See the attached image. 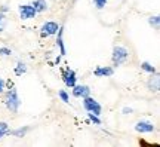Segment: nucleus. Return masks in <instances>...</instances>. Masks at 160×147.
Listing matches in <instances>:
<instances>
[{"mask_svg": "<svg viewBox=\"0 0 160 147\" xmlns=\"http://www.w3.org/2000/svg\"><path fill=\"white\" fill-rule=\"evenodd\" d=\"M5 106L11 113H18V110L21 107V98L18 95V91L15 88H12L6 92L5 98Z\"/></svg>", "mask_w": 160, "mask_h": 147, "instance_id": "obj_1", "label": "nucleus"}, {"mask_svg": "<svg viewBox=\"0 0 160 147\" xmlns=\"http://www.w3.org/2000/svg\"><path fill=\"white\" fill-rule=\"evenodd\" d=\"M129 60V51L126 49L125 46H114L113 52H111V62H113V67H119L122 64H125Z\"/></svg>", "mask_w": 160, "mask_h": 147, "instance_id": "obj_2", "label": "nucleus"}, {"mask_svg": "<svg viewBox=\"0 0 160 147\" xmlns=\"http://www.w3.org/2000/svg\"><path fill=\"white\" fill-rule=\"evenodd\" d=\"M82 101H83V107H85L86 112H91V113L97 114V116L101 114V112H102V106H101L95 98H92L91 95H88V97H85V98H82Z\"/></svg>", "mask_w": 160, "mask_h": 147, "instance_id": "obj_3", "label": "nucleus"}, {"mask_svg": "<svg viewBox=\"0 0 160 147\" xmlns=\"http://www.w3.org/2000/svg\"><path fill=\"white\" fill-rule=\"evenodd\" d=\"M58 29H59L58 23H55V21H46V23L42 25V29H40V36H42L43 39L51 37L53 34H57Z\"/></svg>", "mask_w": 160, "mask_h": 147, "instance_id": "obj_4", "label": "nucleus"}, {"mask_svg": "<svg viewBox=\"0 0 160 147\" xmlns=\"http://www.w3.org/2000/svg\"><path fill=\"white\" fill-rule=\"evenodd\" d=\"M61 77H62V82L65 83L67 88H73V86L77 83V74L73 68L67 67L65 70H62V73H61Z\"/></svg>", "mask_w": 160, "mask_h": 147, "instance_id": "obj_5", "label": "nucleus"}, {"mask_svg": "<svg viewBox=\"0 0 160 147\" xmlns=\"http://www.w3.org/2000/svg\"><path fill=\"white\" fill-rule=\"evenodd\" d=\"M18 11H19V18L21 19H33V18L37 15V12L36 9L33 8V5H19L18 8Z\"/></svg>", "mask_w": 160, "mask_h": 147, "instance_id": "obj_6", "label": "nucleus"}, {"mask_svg": "<svg viewBox=\"0 0 160 147\" xmlns=\"http://www.w3.org/2000/svg\"><path fill=\"white\" fill-rule=\"evenodd\" d=\"M135 131L139 132V134H151V132L156 131V126L150 120H139V122L135 123Z\"/></svg>", "mask_w": 160, "mask_h": 147, "instance_id": "obj_7", "label": "nucleus"}, {"mask_svg": "<svg viewBox=\"0 0 160 147\" xmlns=\"http://www.w3.org/2000/svg\"><path fill=\"white\" fill-rule=\"evenodd\" d=\"M113 74H114V67L111 66H99L93 70L95 77H111Z\"/></svg>", "mask_w": 160, "mask_h": 147, "instance_id": "obj_8", "label": "nucleus"}, {"mask_svg": "<svg viewBox=\"0 0 160 147\" xmlns=\"http://www.w3.org/2000/svg\"><path fill=\"white\" fill-rule=\"evenodd\" d=\"M71 89H73V97L74 98H85V97L91 95V88L88 85H77L76 83Z\"/></svg>", "mask_w": 160, "mask_h": 147, "instance_id": "obj_9", "label": "nucleus"}, {"mask_svg": "<svg viewBox=\"0 0 160 147\" xmlns=\"http://www.w3.org/2000/svg\"><path fill=\"white\" fill-rule=\"evenodd\" d=\"M57 46L59 48V57H65L67 51H65V45H64V25H59L57 31Z\"/></svg>", "mask_w": 160, "mask_h": 147, "instance_id": "obj_10", "label": "nucleus"}, {"mask_svg": "<svg viewBox=\"0 0 160 147\" xmlns=\"http://www.w3.org/2000/svg\"><path fill=\"white\" fill-rule=\"evenodd\" d=\"M30 131V126H19V128H17V129H9V132L8 134H11V135L17 137V138H22V137H25L27 134H28Z\"/></svg>", "mask_w": 160, "mask_h": 147, "instance_id": "obj_11", "label": "nucleus"}, {"mask_svg": "<svg viewBox=\"0 0 160 147\" xmlns=\"http://www.w3.org/2000/svg\"><path fill=\"white\" fill-rule=\"evenodd\" d=\"M31 5H33V8L36 9L37 13H39V12H46L48 9H49V6H48V2H46V0H34Z\"/></svg>", "mask_w": 160, "mask_h": 147, "instance_id": "obj_12", "label": "nucleus"}, {"mask_svg": "<svg viewBox=\"0 0 160 147\" xmlns=\"http://www.w3.org/2000/svg\"><path fill=\"white\" fill-rule=\"evenodd\" d=\"M139 66H141V70H144V71H147V73H150V74H156V73H157L156 67L153 66V64H150L148 61H142Z\"/></svg>", "mask_w": 160, "mask_h": 147, "instance_id": "obj_13", "label": "nucleus"}, {"mask_svg": "<svg viewBox=\"0 0 160 147\" xmlns=\"http://www.w3.org/2000/svg\"><path fill=\"white\" fill-rule=\"evenodd\" d=\"M159 77L156 76V77H151V79L148 80V83H147V86H148L150 91H154V92H159L160 89V85H159Z\"/></svg>", "mask_w": 160, "mask_h": 147, "instance_id": "obj_14", "label": "nucleus"}, {"mask_svg": "<svg viewBox=\"0 0 160 147\" xmlns=\"http://www.w3.org/2000/svg\"><path fill=\"white\" fill-rule=\"evenodd\" d=\"M25 71H27V64L22 61H18L17 66H15V74L17 76H22Z\"/></svg>", "mask_w": 160, "mask_h": 147, "instance_id": "obj_15", "label": "nucleus"}, {"mask_svg": "<svg viewBox=\"0 0 160 147\" xmlns=\"http://www.w3.org/2000/svg\"><path fill=\"white\" fill-rule=\"evenodd\" d=\"M148 24L153 27V29H159V25H160V17L159 15H154V17H150L148 18Z\"/></svg>", "mask_w": 160, "mask_h": 147, "instance_id": "obj_16", "label": "nucleus"}, {"mask_svg": "<svg viewBox=\"0 0 160 147\" xmlns=\"http://www.w3.org/2000/svg\"><path fill=\"white\" fill-rule=\"evenodd\" d=\"M8 132H9V125L6 122H0V140L5 135H8Z\"/></svg>", "mask_w": 160, "mask_h": 147, "instance_id": "obj_17", "label": "nucleus"}, {"mask_svg": "<svg viewBox=\"0 0 160 147\" xmlns=\"http://www.w3.org/2000/svg\"><path fill=\"white\" fill-rule=\"evenodd\" d=\"M88 118H89V120H91L93 125H101L102 123V122H101V119H99V116L91 113V112H88Z\"/></svg>", "mask_w": 160, "mask_h": 147, "instance_id": "obj_18", "label": "nucleus"}, {"mask_svg": "<svg viewBox=\"0 0 160 147\" xmlns=\"http://www.w3.org/2000/svg\"><path fill=\"white\" fill-rule=\"evenodd\" d=\"M58 97L61 98V101H64V102H70V95L67 94V91H64V89L58 91Z\"/></svg>", "mask_w": 160, "mask_h": 147, "instance_id": "obj_19", "label": "nucleus"}, {"mask_svg": "<svg viewBox=\"0 0 160 147\" xmlns=\"http://www.w3.org/2000/svg\"><path fill=\"white\" fill-rule=\"evenodd\" d=\"M107 2H108V0H93V5H95L97 9H104L105 5H107Z\"/></svg>", "mask_w": 160, "mask_h": 147, "instance_id": "obj_20", "label": "nucleus"}, {"mask_svg": "<svg viewBox=\"0 0 160 147\" xmlns=\"http://www.w3.org/2000/svg\"><path fill=\"white\" fill-rule=\"evenodd\" d=\"M0 55L9 57V55H12V51L9 49V48H3V46H0Z\"/></svg>", "mask_w": 160, "mask_h": 147, "instance_id": "obj_21", "label": "nucleus"}, {"mask_svg": "<svg viewBox=\"0 0 160 147\" xmlns=\"http://www.w3.org/2000/svg\"><path fill=\"white\" fill-rule=\"evenodd\" d=\"M5 25H6V18H5V13H0V33L5 30Z\"/></svg>", "mask_w": 160, "mask_h": 147, "instance_id": "obj_22", "label": "nucleus"}, {"mask_svg": "<svg viewBox=\"0 0 160 147\" xmlns=\"http://www.w3.org/2000/svg\"><path fill=\"white\" fill-rule=\"evenodd\" d=\"M5 86H6V82H5V79H2L0 77V95L5 92Z\"/></svg>", "mask_w": 160, "mask_h": 147, "instance_id": "obj_23", "label": "nucleus"}, {"mask_svg": "<svg viewBox=\"0 0 160 147\" xmlns=\"http://www.w3.org/2000/svg\"><path fill=\"white\" fill-rule=\"evenodd\" d=\"M122 113L123 114H131V113H133V108L132 107H123L122 108Z\"/></svg>", "mask_w": 160, "mask_h": 147, "instance_id": "obj_24", "label": "nucleus"}, {"mask_svg": "<svg viewBox=\"0 0 160 147\" xmlns=\"http://www.w3.org/2000/svg\"><path fill=\"white\" fill-rule=\"evenodd\" d=\"M8 11H9V8H8L6 5H3L2 8H0V13H6Z\"/></svg>", "mask_w": 160, "mask_h": 147, "instance_id": "obj_25", "label": "nucleus"}]
</instances>
